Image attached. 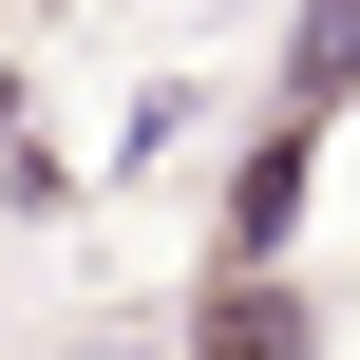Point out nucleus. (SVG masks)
<instances>
[{
  "mask_svg": "<svg viewBox=\"0 0 360 360\" xmlns=\"http://www.w3.org/2000/svg\"><path fill=\"white\" fill-rule=\"evenodd\" d=\"M285 95L323 114V95H360V0H304V38H285Z\"/></svg>",
  "mask_w": 360,
  "mask_h": 360,
  "instance_id": "obj_1",
  "label": "nucleus"
},
{
  "mask_svg": "<svg viewBox=\"0 0 360 360\" xmlns=\"http://www.w3.org/2000/svg\"><path fill=\"white\" fill-rule=\"evenodd\" d=\"M304 228V152H247V190H228V247H285Z\"/></svg>",
  "mask_w": 360,
  "mask_h": 360,
  "instance_id": "obj_2",
  "label": "nucleus"
},
{
  "mask_svg": "<svg viewBox=\"0 0 360 360\" xmlns=\"http://www.w3.org/2000/svg\"><path fill=\"white\" fill-rule=\"evenodd\" d=\"M228 360H304V304H285V285H247V304H228Z\"/></svg>",
  "mask_w": 360,
  "mask_h": 360,
  "instance_id": "obj_3",
  "label": "nucleus"
}]
</instances>
